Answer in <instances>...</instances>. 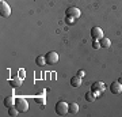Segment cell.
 <instances>
[{"label": "cell", "mask_w": 122, "mask_h": 117, "mask_svg": "<svg viewBox=\"0 0 122 117\" xmlns=\"http://www.w3.org/2000/svg\"><path fill=\"white\" fill-rule=\"evenodd\" d=\"M56 113L58 116H65L66 113H69V105L65 101H58L56 104Z\"/></svg>", "instance_id": "1"}, {"label": "cell", "mask_w": 122, "mask_h": 117, "mask_svg": "<svg viewBox=\"0 0 122 117\" xmlns=\"http://www.w3.org/2000/svg\"><path fill=\"white\" fill-rule=\"evenodd\" d=\"M15 108L19 110V112H27L29 110V102H27L26 98H23V97H16V102H15Z\"/></svg>", "instance_id": "2"}, {"label": "cell", "mask_w": 122, "mask_h": 117, "mask_svg": "<svg viewBox=\"0 0 122 117\" xmlns=\"http://www.w3.org/2000/svg\"><path fill=\"white\" fill-rule=\"evenodd\" d=\"M0 15L3 18H8L11 15V8L4 0H0Z\"/></svg>", "instance_id": "3"}, {"label": "cell", "mask_w": 122, "mask_h": 117, "mask_svg": "<svg viewBox=\"0 0 122 117\" xmlns=\"http://www.w3.org/2000/svg\"><path fill=\"white\" fill-rule=\"evenodd\" d=\"M45 59H46V64L54 65V64H57V61H58V53L54 52V50L48 52L46 53V56H45Z\"/></svg>", "instance_id": "4"}, {"label": "cell", "mask_w": 122, "mask_h": 117, "mask_svg": "<svg viewBox=\"0 0 122 117\" xmlns=\"http://www.w3.org/2000/svg\"><path fill=\"white\" fill-rule=\"evenodd\" d=\"M105 89H106V86L103 82H95V83H92V86H91V90L96 94V97L100 95L105 91Z\"/></svg>", "instance_id": "5"}, {"label": "cell", "mask_w": 122, "mask_h": 117, "mask_svg": "<svg viewBox=\"0 0 122 117\" xmlns=\"http://www.w3.org/2000/svg\"><path fill=\"white\" fill-rule=\"evenodd\" d=\"M80 15H81V11H80L77 7H69V8L66 10V17L77 19V18H80Z\"/></svg>", "instance_id": "6"}, {"label": "cell", "mask_w": 122, "mask_h": 117, "mask_svg": "<svg viewBox=\"0 0 122 117\" xmlns=\"http://www.w3.org/2000/svg\"><path fill=\"white\" fill-rule=\"evenodd\" d=\"M91 37L94 39H98V41H100V39L103 38V30L100 29V27L95 26L91 29Z\"/></svg>", "instance_id": "7"}, {"label": "cell", "mask_w": 122, "mask_h": 117, "mask_svg": "<svg viewBox=\"0 0 122 117\" xmlns=\"http://www.w3.org/2000/svg\"><path fill=\"white\" fill-rule=\"evenodd\" d=\"M110 90L113 94H121L122 93V84L119 82H113L110 86Z\"/></svg>", "instance_id": "8"}, {"label": "cell", "mask_w": 122, "mask_h": 117, "mask_svg": "<svg viewBox=\"0 0 122 117\" xmlns=\"http://www.w3.org/2000/svg\"><path fill=\"white\" fill-rule=\"evenodd\" d=\"M15 102H16V98H14V97H5L4 101H3V105H4L5 108H12L14 105H15Z\"/></svg>", "instance_id": "9"}, {"label": "cell", "mask_w": 122, "mask_h": 117, "mask_svg": "<svg viewBox=\"0 0 122 117\" xmlns=\"http://www.w3.org/2000/svg\"><path fill=\"white\" fill-rule=\"evenodd\" d=\"M10 84L12 86V89H18V87L22 86V79L19 78V76H14V79L10 80Z\"/></svg>", "instance_id": "10"}, {"label": "cell", "mask_w": 122, "mask_h": 117, "mask_svg": "<svg viewBox=\"0 0 122 117\" xmlns=\"http://www.w3.org/2000/svg\"><path fill=\"white\" fill-rule=\"evenodd\" d=\"M81 79H83V78H80V76H77V75L73 76V78L71 79V86H72V87H80V86H81V82H83Z\"/></svg>", "instance_id": "11"}, {"label": "cell", "mask_w": 122, "mask_h": 117, "mask_svg": "<svg viewBox=\"0 0 122 117\" xmlns=\"http://www.w3.org/2000/svg\"><path fill=\"white\" fill-rule=\"evenodd\" d=\"M95 100H96V94L92 90L86 93V101H87V102H94Z\"/></svg>", "instance_id": "12"}, {"label": "cell", "mask_w": 122, "mask_h": 117, "mask_svg": "<svg viewBox=\"0 0 122 117\" xmlns=\"http://www.w3.org/2000/svg\"><path fill=\"white\" fill-rule=\"evenodd\" d=\"M99 42H100V48H110V45H111V41L106 37H103Z\"/></svg>", "instance_id": "13"}, {"label": "cell", "mask_w": 122, "mask_h": 117, "mask_svg": "<svg viewBox=\"0 0 122 117\" xmlns=\"http://www.w3.org/2000/svg\"><path fill=\"white\" fill-rule=\"evenodd\" d=\"M79 105L76 104V102H72V104H69V113L71 114H76V113L79 112Z\"/></svg>", "instance_id": "14"}, {"label": "cell", "mask_w": 122, "mask_h": 117, "mask_svg": "<svg viewBox=\"0 0 122 117\" xmlns=\"http://www.w3.org/2000/svg\"><path fill=\"white\" fill-rule=\"evenodd\" d=\"M35 63H37V65H39V67H44V65H46V59H45V56H37Z\"/></svg>", "instance_id": "15"}, {"label": "cell", "mask_w": 122, "mask_h": 117, "mask_svg": "<svg viewBox=\"0 0 122 117\" xmlns=\"http://www.w3.org/2000/svg\"><path fill=\"white\" fill-rule=\"evenodd\" d=\"M18 113H19V110H18L16 108H14V106H12V108H8V114H10L11 117L18 116Z\"/></svg>", "instance_id": "16"}, {"label": "cell", "mask_w": 122, "mask_h": 117, "mask_svg": "<svg viewBox=\"0 0 122 117\" xmlns=\"http://www.w3.org/2000/svg\"><path fill=\"white\" fill-rule=\"evenodd\" d=\"M34 101L38 102V104H41V105H44L46 102V98H44V97H37V98H34Z\"/></svg>", "instance_id": "17"}, {"label": "cell", "mask_w": 122, "mask_h": 117, "mask_svg": "<svg viewBox=\"0 0 122 117\" xmlns=\"http://www.w3.org/2000/svg\"><path fill=\"white\" fill-rule=\"evenodd\" d=\"M92 48L94 49H99L100 48V42L98 39H94V42H92Z\"/></svg>", "instance_id": "18"}, {"label": "cell", "mask_w": 122, "mask_h": 117, "mask_svg": "<svg viewBox=\"0 0 122 117\" xmlns=\"http://www.w3.org/2000/svg\"><path fill=\"white\" fill-rule=\"evenodd\" d=\"M75 21H76V19H73V18H71V17L65 18V22L68 23V25H75Z\"/></svg>", "instance_id": "19"}, {"label": "cell", "mask_w": 122, "mask_h": 117, "mask_svg": "<svg viewBox=\"0 0 122 117\" xmlns=\"http://www.w3.org/2000/svg\"><path fill=\"white\" fill-rule=\"evenodd\" d=\"M77 76H80V78H84V75H86V72H84L83 69H80V71H77Z\"/></svg>", "instance_id": "20"}, {"label": "cell", "mask_w": 122, "mask_h": 117, "mask_svg": "<svg viewBox=\"0 0 122 117\" xmlns=\"http://www.w3.org/2000/svg\"><path fill=\"white\" fill-rule=\"evenodd\" d=\"M118 82H119V83L122 84V76H119V78H118Z\"/></svg>", "instance_id": "21"}]
</instances>
